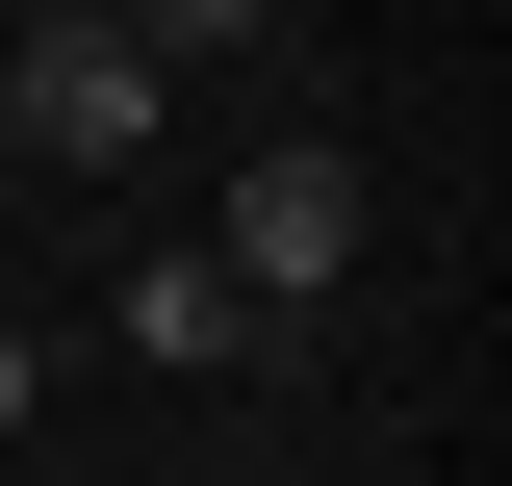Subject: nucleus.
<instances>
[{"instance_id": "2", "label": "nucleus", "mask_w": 512, "mask_h": 486, "mask_svg": "<svg viewBox=\"0 0 512 486\" xmlns=\"http://www.w3.org/2000/svg\"><path fill=\"white\" fill-rule=\"evenodd\" d=\"M0 128H26L52 180H154V128H180V77L128 52L103 0H26V52H0Z\"/></svg>"}, {"instance_id": "4", "label": "nucleus", "mask_w": 512, "mask_h": 486, "mask_svg": "<svg viewBox=\"0 0 512 486\" xmlns=\"http://www.w3.org/2000/svg\"><path fill=\"white\" fill-rule=\"evenodd\" d=\"M103 26H128V52H154V77H231L256 26H308V0H103Z\"/></svg>"}, {"instance_id": "1", "label": "nucleus", "mask_w": 512, "mask_h": 486, "mask_svg": "<svg viewBox=\"0 0 512 486\" xmlns=\"http://www.w3.org/2000/svg\"><path fill=\"white\" fill-rule=\"evenodd\" d=\"M384 256V180L333 154V128H256L231 154V205H205V282L256 307V333H333V282Z\"/></svg>"}, {"instance_id": "3", "label": "nucleus", "mask_w": 512, "mask_h": 486, "mask_svg": "<svg viewBox=\"0 0 512 486\" xmlns=\"http://www.w3.org/2000/svg\"><path fill=\"white\" fill-rule=\"evenodd\" d=\"M103 333H128L154 384H231V359H256V307L205 282V231H180V256H128V282H103Z\"/></svg>"}, {"instance_id": "5", "label": "nucleus", "mask_w": 512, "mask_h": 486, "mask_svg": "<svg viewBox=\"0 0 512 486\" xmlns=\"http://www.w3.org/2000/svg\"><path fill=\"white\" fill-rule=\"evenodd\" d=\"M26 410H52V333H26V307H0V435H26Z\"/></svg>"}]
</instances>
